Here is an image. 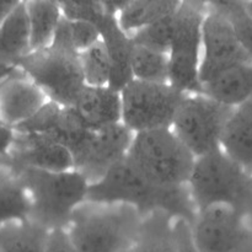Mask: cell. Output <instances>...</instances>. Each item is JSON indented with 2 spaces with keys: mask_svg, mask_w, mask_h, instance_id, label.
Instances as JSON below:
<instances>
[{
  "mask_svg": "<svg viewBox=\"0 0 252 252\" xmlns=\"http://www.w3.org/2000/svg\"><path fill=\"white\" fill-rule=\"evenodd\" d=\"M86 202L123 204L142 217L164 212L174 219L193 224L197 209L187 186H161L145 177L127 159L110 170L102 179L89 185Z\"/></svg>",
  "mask_w": 252,
  "mask_h": 252,
  "instance_id": "6da1fadb",
  "label": "cell"
},
{
  "mask_svg": "<svg viewBox=\"0 0 252 252\" xmlns=\"http://www.w3.org/2000/svg\"><path fill=\"white\" fill-rule=\"evenodd\" d=\"M187 189L197 213L209 207L225 206L252 226V175L221 149L197 158Z\"/></svg>",
  "mask_w": 252,
  "mask_h": 252,
  "instance_id": "7a4b0ae2",
  "label": "cell"
},
{
  "mask_svg": "<svg viewBox=\"0 0 252 252\" xmlns=\"http://www.w3.org/2000/svg\"><path fill=\"white\" fill-rule=\"evenodd\" d=\"M10 170L19 177L29 193L30 219L48 230L65 229L74 212L86 202L90 184L76 170L61 172L34 169Z\"/></svg>",
  "mask_w": 252,
  "mask_h": 252,
  "instance_id": "3957f363",
  "label": "cell"
},
{
  "mask_svg": "<svg viewBox=\"0 0 252 252\" xmlns=\"http://www.w3.org/2000/svg\"><path fill=\"white\" fill-rule=\"evenodd\" d=\"M142 219L128 206L85 202L74 212L65 231L80 252H126Z\"/></svg>",
  "mask_w": 252,
  "mask_h": 252,
  "instance_id": "277c9868",
  "label": "cell"
},
{
  "mask_svg": "<svg viewBox=\"0 0 252 252\" xmlns=\"http://www.w3.org/2000/svg\"><path fill=\"white\" fill-rule=\"evenodd\" d=\"M126 159L161 186H187L196 158L171 128L134 134Z\"/></svg>",
  "mask_w": 252,
  "mask_h": 252,
  "instance_id": "5b68a950",
  "label": "cell"
},
{
  "mask_svg": "<svg viewBox=\"0 0 252 252\" xmlns=\"http://www.w3.org/2000/svg\"><path fill=\"white\" fill-rule=\"evenodd\" d=\"M15 68L33 81L49 101L63 107H71L85 88L79 54L71 48L51 44L27 54Z\"/></svg>",
  "mask_w": 252,
  "mask_h": 252,
  "instance_id": "8992f818",
  "label": "cell"
},
{
  "mask_svg": "<svg viewBox=\"0 0 252 252\" xmlns=\"http://www.w3.org/2000/svg\"><path fill=\"white\" fill-rule=\"evenodd\" d=\"M207 2L181 1L169 51V84L185 95L202 94L199 63Z\"/></svg>",
  "mask_w": 252,
  "mask_h": 252,
  "instance_id": "52a82bcc",
  "label": "cell"
},
{
  "mask_svg": "<svg viewBox=\"0 0 252 252\" xmlns=\"http://www.w3.org/2000/svg\"><path fill=\"white\" fill-rule=\"evenodd\" d=\"M233 110L204 94L185 95L171 129L197 159L220 149L221 135Z\"/></svg>",
  "mask_w": 252,
  "mask_h": 252,
  "instance_id": "ba28073f",
  "label": "cell"
},
{
  "mask_svg": "<svg viewBox=\"0 0 252 252\" xmlns=\"http://www.w3.org/2000/svg\"><path fill=\"white\" fill-rule=\"evenodd\" d=\"M121 94L122 123L133 134L171 128L185 94L170 84H153L132 80Z\"/></svg>",
  "mask_w": 252,
  "mask_h": 252,
  "instance_id": "9c48e42d",
  "label": "cell"
},
{
  "mask_svg": "<svg viewBox=\"0 0 252 252\" xmlns=\"http://www.w3.org/2000/svg\"><path fill=\"white\" fill-rule=\"evenodd\" d=\"M250 62L252 58L239 42L229 20L207 2L199 63V81L202 86L214 80L224 71Z\"/></svg>",
  "mask_w": 252,
  "mask_h": 252,
  "instance_id": "30bf717a",
  "label": "cell"
},
{
  "mask_svg": "<svg viewBox=\"0 0 252 252\" xmlns=\"http://www.w3.org/2000/svg\"><path fill=\"white\" fill-rule=\"evenodd\" d=\"M192 234L201 252H252V226L229 207L213 206L198 212Z\"/></svg>",
  "mask_w": 252,
  "mask_h": 252,
  "instance_id": "8fae6325",
  "label": "cell"
},
{
  "mask_svg": "<svg viewBox=\"0 0 252 252\" xmlns=\"http://www.w3.org/2000/svg\"><path fill=\"white\" fill-rule=\"evenodd\" d=\"M133 137L134 134L122 123L96 129L83 154L74 162V170L89 184L98 181L127 158Z\"/></svg>",
  "mask_w": 252,
  "mask_h": 252,
  "instance_id": "7c38bea8",
  "label": "cell"
},
{
  "mask_svg": "<svg viewBox=\"0 0 252 252\" xmlns=\"http://www.w3.org/2000/svg\"><path fill=\"white\" fill-rule=\"evenodd\" d=\"M10 169L61 172L74 170L70 152L56 140L36 133H17L9 157L1 159Z\"/></svg>",
  "mask_w": 252,
  "mask_h": 252,
  "instance_id": "4fadbf2b",
  "label": "cell"
},
{
  "mask_svg": "<svg viewBox=\"0 0 252 252\" xmlns=\"http://www.w3.org/2000/svg\"><path fill=\"white\" fill-rule=\"evenodd\" d=\"M48 101L43 91L16 69L0 85V122L15 129L31 120Z\"/></svg>",
  "mask_w": 252,
  "mask_h": 252,
  "instance_id": "5bb4252c",
  "label": "cell"
},
{
  "mask_svg": "<svg viewBox=\"0 0 252 252\" xmlns=\"http://www.w3.org/2000/svg\"><path fill=\"white\" fill-rule=\"evenodd\" d=\"M100 31L101 41L107 52L111 65L110 88L121 91L128 83L133 80L130 70L133 43L130 37L118 26L117 17L105 12L96 22Z\"/></svg>",
  "mask_w": 252,
  "mask_h": 252,
  "instance_id": "9a60e30c",
  "label": "cell"
},
{
  "mask_svg": "<svg viewBox=\"0 0 252 252\" xmlns=\"http://www.w3.org/2000/svg\"><path fill=\"white\" fill-rule=\"evenodd\" d=\"M71 108L94 130L118 125L122 120L121 94L110 86L90 88L85 85Z\"/></svg>",
  "mask_w": 252,
  "mask_h": 252,
  "instance_id": "2e32d148",
  "label": "cell"
},
{
  "mask_svg": "<svg viewBox=\"0 0 252 252\" xmlns=\"http://www.w3.org/2000/svg\"><path fill=\"white\" fill-rule=\"evenodd\" d=\"M31 53L26 1H20L0 26V79L14 71L16 64Z\"/></svg>",
  "mask_w": 252,
  "mask_h": 252,
  "instance_id": "e0dca14e",
  "label": "cell"
},
{
  "mask_svg": "<svg viewBox=\"0 0 252 252\" xmlns=\"http://www.w3.org/2000/svg\"><path fill=\"white\" fill-rule=\"evenodd\" d=\"M220 149L252 175V100L233 110L221 135Z\"/></svg>",
  "mask_w": 252,
  "mask_h": 252,
  "instance_id": "ac0fdd59",
  "label": "cell"
},
{
  "mask_svg": "<svg viewBox=\"0 0 252 252\" xmlns=\"http://www.w3.org/2000/svg\"><path fill=\"white\" fill-rule=\"evenodd\" d=\"M202 94L231 108L252 100V62L224 71L202 86Z\"/></svg>",
  "mask_w": 252,
  "mask_h": 252,
  "instance_id": "d6986e66",
  "label": "cell"
},
{
  "mask_svg": "<svg viewBox=\"0 0 252 252\" xmlns=\"http://www.w3.org/2000/svg\"><path fill=\"white\" fill-rule=\"evenodd\" d=\"M174 220L164 212L143 217L129 252H176Z\"/></svg>",
  "mask_w": 252,
  "mask_h": 252,
  "instance_id": "ffe728a7",
  "label": "cell"
},
{
  "mask_svg": "<svg viewBox=\"0 0 252 252\" xmlns=\"http://www.w3.org/2000/svg\"><path fill=\"white\" fill-rule=\"evenodd\" d=\"M26 10L31 52L43 51L51 46L59 22L63 19L59 1L31 0L26 1Z\"/></svg>",
  "mask_w": 252,
  "mask_h": 252,
  "instance_id": "44dd1931",
  "label": "cell"
},
{
  "mask_svg": "<svg viewBox=\"0 0 252 252\" xmlns=\"http://www.w3.org/2000/svg\"><path fill=\"white\" fill-rule=\"evenodd\" d=\"M181 1L177 0H132L126 1L117 15L118 26L125 33L132 36L158 20L174 14Z\"/></svg>",
  "mask_w": 252,
  "mask_h": 252,
  "instance_id": "7402d4cb",
  "label": "cell"
},
{
  "mask_svg": "<svg viewBox=\"0 0 252 252\" xmlns=\"http://www.w3.org/2000/svg\"><path fill=\"white\" fill-rule=\"evenodd\" d=\"M30 217L31 202L26 189L0 159V226Z\"/></svg>",
  "mask_w": 252,
  "mask_h": 252,
  "instance_id": "603a6c76",
  "label": "cell"
},
{
  "mask_svg": "<svg viewBox=\"0 0 252 252\" xmlns=\"http://www.w3.org/2000/svg\"><path fill=\"white\" fill-rule=\"evenodd\" d=\"M49 230L32 219L0 226V252H43Z\"/></svg>",
  "mask_w": 252,
  "mask_h": 252,
  "instance_id": "cb8c5ba5",
  "label": "cell"
},
{
  "mask_svg": "<svg viewBox=\"0 0 252 252\" xmlns=\"http://www.w3.org/2000/svg\"><path fill=\"white\" fill-rule=\"evenodd\" d=\"M130 70L133 80L169 84V54L133 44Z\"/></svg>",
  "mask_w": 252,
  "mask_h": 252,
  "instance_id": "d4e9b609",
  "label": "cell"
},
{
  "mask_svg": "<svg viewBox=\"0 0 252 252\" xmlns=\"http://www.w3.org/2000/svg\"><path fill=\"white\" fill-rule=\"evenodd\" d=\"M84 83L90 88L110 86L111 65L102 41L79 53Z\"/></svg>",
  "mask_w": 252,
  "mask_h": 252,
  "instance_id": "484cf974",
  "label": "cell"
},
{
  "mask_svg": "<svg viewBox=\"0 0 252 252\" xmlns=\"http://www.w3.org/2000/svg\"><path fill=\"white\" fill-rule=\"evenodd\" d=\"M176 11L132 34L130 36L132 43L134 46L145 47V48L153 49V51L169 54L172 36H174Z\"/></svg>",
  "mask_w": 252,
  "mask_h": 252,
  "instance_id": "4316f807",
  "label": "cell"
},
{
  "mask_svg": "<svg viewBox=\"0 0 252 252\" xmlns=\"http://www.w3.org/2000/svg\"><path fill=\"white\" fill-rule=\"evenodd\" d=\"M209 5L229 20L239 42L252 58V16L244 1H212Z\"/></svg>",
  "mask_w": 252,
  "mask_h": 252,
  "instance_id": "83f0119b",
  "label": "cell"
},
{
  "mask_svg": "<svg viewBox=\"0 0 252 252\" xmlns=\"http://www.w3.org/2000/svg\"><path fill=\"white\" fill-rule=\"evenodd\" d=\"M62 15L69 21L96 22L105 15L102 1H59Z\"/></svg>",
  "mask_w": 252,
  "mask_h": 252,
  "instance_id": "f1b7e54d",
  "label": "cell"
},
{
  "mask_svg": "<svg viewBox=\"0 0 252 252\" xmlns=\"http://www.w3.org/2000/svg\"><path fill=\"white\" fill-rule=\"evenodd\" d=\"M66 20V19H65ZM68 21L70 43L76 53L86 51L101 41L100 31L94 24L88 21Z\"/></svg>",
  "mask_w": 252,
  "mask_h": 252,
  "instance_id": "f546056e",
  "label": "cell"
},
{
  "mask_svg": "<svg viewBox=\"0 0 252 252\" xmlns=\"http://www.w3.org/2000/svg\"><path fill=\"white\" fill-rule=\"evenodd\" d=\"M175 241H176V252H201L194 243L192 234V224L182 219L174 220Z\"/></svg>",
  "mask_w": 252,
  "mask_h": 252,
  "instance_id": "4dcf8cb0",
  "label": "cell"
},
{
  "mask_svg": "<svg viewBox=\"0 0 252 252\" xmlns=\"http://www.w3.org/2000/svg\"><path fill=\"white\" fill-rule=\"evenodd\" d=\"M43 252H80L69 238L65 229L49 230Z\"/></svg>",
  "mask_w": 252,
  "mask_h": 252,
  "instance_id": "1f68e13d",
  "label": "cell"
},
{
  "mask_svg": "<svg viewBox=\"0 0 252 252\" xmlns=\"http://www.w3.org/2000/svg\"><path fill=\"white\" fill-rule=\"evenodd\" d=\"M16 140V130L0 122V159L9 157Z\"/></svg>",
  "mask_w": 252,
  "mask_h": 252,
  "instance_id": "d6a6232c",
  "label": "cell"
},
{
  "mask_svg": "<svg viewBox=\"0 0 252 252\" xmlns=\"http://www.w3.org/2000/svg\"><path fill=\"white\" fill-rule=\"evenodd\" d=\"M19 0H0V26L19 4Z\"/></svg>",
  "mask_w": 252,
  "mask_h": 252,
  "instance_id": "836d02e7",
  "label": "cell"
},
{
  "mask_svg": "<svg viewBox=\"0 0 252 252\" xmlns=\"http://www.w3.org/2000/svg\"><path fill=\"white\" fill-rule=\"evenodd\" d=\"M4 80H5V79H4ZM2 81V80H1ZM1 81H0V85H1Z\"/></svg>",
  "mask_w": 252,
  "mask_h": 252,
  "instance_id": "e575fe53",
  "label": "cell"
},
{
  "mask_svg": "<svg viewBox=\"0 0 252 252\" xmlns=\"http://www.w3.org/2000/svg\"><path fill=\"white\" fill-rule=\"evenodd\" d=\"M126 252H129V250H128V251H126Z\"/></svg>",
  "mask_w": 252,
  "mask_h": 252,
  "instance_id": "d590c367",
  "label": "cell"
}]
</instances>
